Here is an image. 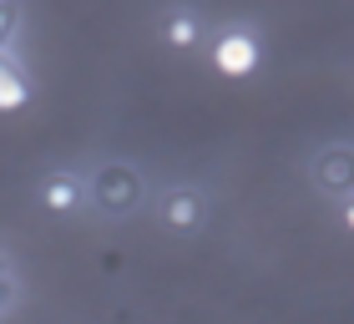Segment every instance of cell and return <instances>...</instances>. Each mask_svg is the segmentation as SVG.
<instances>
[{
	"instance_id": "2",
	"label": "cell",
	"mask_w": 354,
	"mask_h": 324,
	"mask_svg": "<svg viewBox=\"0 0 354 324\" xmlns=\"http://www.w3.org/2000/svg\"><path fill=\"white\" fill-rule=\"evenodd\" d=\"M213 66L228 76V81H243L263 66V41L253 36V30L243 26H233V30H223V36L213 41Z\"/></svg>"
},
{
	"instance_id": "4",
	"label": "cell",
	"mask_w": 354,
	"mask_h": 324,
	"mask_svg": "<svg viewBox=\"0 0 354 324\" xmlns=\"http://www.w3.org/2000/svg\"><path fill=\"white\" fill-rule=\"evenodd\" d=\"M314 188L329 192V198H349L354 192V147L349 142H334L314 157Z\"/></svg>"
},
{
	"instance_id": "1",
	"label": "cell",
	"mask_w": 354,
	"mask_h": 324,
	"mask_svg": "<svg viewBox=\"0 0 354 324\" xmlns=\"http://www.w3.org/2000/svg\"><path fill=\"white\" fill-rule=\"evenodd\" d=\"M91 203L102 208L106 218H127L142 203V177L132 162H102L91 177Z\"/></svg>"
},
{
	"instance_id": "9",
	"label": "cell",
	"mask_w": 354,
	"mask_h": 324,
	"mask_svg": "<svg viewBox=\"0 0 354 324\" xmlns=\"http://www.w3.org/2000/svg\"><path fill=\"white\" fill-rule=\"evenodd\" d=\"M339 228L354 238V192H349V198H339Z\"/></svg>"
},
{
	"instance_id": "7",
	"label": "cell",
	"mask_w": 354,
	"mask_h": 324,
	"mask_svg": "<svg viewBox=\"0 0 354 324\" xmlns=\"http://www.w3.org/2000/svg\"><path fill=\"white\" fill-rule=\"evenodd\" d=\"M30 107V76L21 61L0 56V111H26Z\"/></svg>"
},
{
	"instance_id": "3",
	"label": "cell",
	"mask_w": 354,
	"mask_h": 324,
	"mask_svg": "<svg viewBox=\"0 0 354 324\" xmlns=\"http://www.w3.org/2000/svg\"><path fill=\"white\" fill-rule=\"evenodd\" d=\"M157 218H162L167 233H198L207 223V198L198 188H167L162 203H157Z\"/></svg>"
},
{
	"instance_id": "10",
	"label": "cell",
	"mask_w": 354,
	"mask_h": 324,
	"mask_svg": "<svg viewBox=\"0 0 354 324\" xmlns=\"http://www.w3.org/2000/svg\"><path fill=\"white\" fill-rule=\"evenodd\" d=\"M6 299H10V289H6V273H0V309H6Z\"/></svg>"
},
{
	"instance_id": "8",
	"label": "cell",
	"mask_w": 354,
	"mask_h": 324,
	"mask_svg": "<svg viewBox=\"0 0 354 324\" xmlns=\"http://www.w3.org/2000/svg\"><path fill=\"white\" fill-rule=\"evenodd\" d=\"M10 30H15V6H10V0H0V46L10 41Z\"/></svg>"
},
{
	"instance_id": "5",
	"label": "cell",
	"mask_w": 354,
	"mask_h": 324,
	"mask_svg": "<svg viewBox=\"0 0 354 324\" xmlns=\"http://www.w3.org/2000/svg\"><path fill=\"white\" fill-rule=\"evenodd\" d=\"M82 203H86L82 172H51L41 183V208H46V213H76Z\"/></svg>"
},
{
	"instance_id": "6",
	"label": "cell",
	"mask_w": 354,
	"mask_h": 324,
	"mask_svg": "<svg viewBox=\"0 0 354 324\" xmlns=\"http://www.w3.org/2000/svg\"><path fill=\"white\" fill-rule=\"evenodd\" d=\"M198 41H203V15L198 10L177 6V10L162 15V46H167V51H192Z\"/></svg>"
}]
</instances>
